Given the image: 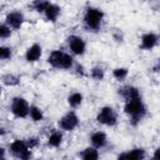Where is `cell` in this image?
<instances>
[{
  "instance_id": "obj_5",
  "label": "cell",
  "mask_w": 160,
  "mask_h": 160,
  "mask_svg": "<svg viewBox=\"0 0 160 160\" xmlns=\"http://www.w3.org/2000/svg\"><path fill=\"white\" fill-rule=\"evenodd\" d=\"M9 149L11 151V154L15 158H18V159L26 160V159H30L31 158V151H30V148L28 146V142L26 141H22V140L16 139V140H14L10 144Z\"/></svg>"
},
{
  "instance_id": "obj_10",
  "label": "cell",
  "mask_w": 160,
  "mask_h": 160,
  "mask_svg": "<svg viewBox=\"0 0 160 160\" xmlns=\"http://www.w3.org/2000/svg\"><path fill=\"white\" fill-rule=\"evenodd\" d=\"M41 52H42L41 46H40L39 44H32V45L26 50V52H25V59H26L28 62H35V61H38V60L40 59Z\"/></svg>"
},
{
  "instance_id": "obj_24",
  "label": "cell",
  "mask_w": 160,
  "mask_h": 160,
  "mask_svg": "<svg viewBox=\"0 0 160 160\" xmlns=\"http://www.w3.org/2000/svg\"><path fill=\"white\" fill-rule=\"evenodd\" d=\"M10 29H11V28H10L6 22H4V24L1 25V28H0V36H1L2 40H5V39H8V38L11 36V30H10Z\"/></svg>"
},
{
  "instance_id": "obj_28",
  "label": "cell",
  "mask_w": 160,
  "mask_h": 160,
  "mask_svg": "<svg viewBox=\"0 0 160 160\" xmlns=\"http://www.w3.org/2000/svg\"><path fill=\"white\" fill-rule=\"evenodd\" d=\"M154 159H160V149H156L154 152Z\"/></svg>"
},
{
  "instance_id": "obj_13",
  "label": "cell",
  "mask_w": 160,
  "mask_h": 160,
  "mask_svg": "<svg viewBox=\"0 0 160 160\" xmlns=\"http://www.w3.org/2000/svg\"><path fill=\"white\" fill-rule=\"evenodd\" d=\"M144 158H145V151L142 149H131L119 155V159H130V160H139Z\"/></svg>"
},
{
  "instance_id": "obj_20",
  "label": "cell",
  "mask_w": 160,
  "mask_h": 160,
  "mask_svg": "<svg viewBox=\"0 0 160 160\" xmlns=\"http://www.w3.org/2000/svg\"><path fill=\"white\" fill-rule=\"evenodd\" d=\"M29 115H30V118H31L34 121H41L42 118H44L41 109L38 108V106H35V105L30 106V112H29Z\"/></svg>"
},
{
  "instance_id": "obj_16",
  "label": "cell",
  "mask_w": 160,
  "mask_h": 160,
  "mask_svg": "<svg viewBox=\"0 0 160 160\" xmlns=\"http://www.w3.org/2000/svg\"><path fill=\"white\" fill-rule=\"evenodd\" d=\"M62 142V134L60 131H54L52 134H50L49 139H48V144L51 148H58L60 146Z\"/></svg>"
},
{
  "instance_id": "obj_7",
  "label": "cell",
  "mask_w": 160,
  "mask_h": 160,
  "mask_svg": "<svg viewBox=\"0 0 160 160\" xmlns=\"http://www.w3.org/2000/svg\"><path fill=\"white\" fill-rule=\"evenodd\" d=\"M78 125H79V118H78L76 114L72 112V111L65 114V115L59 120V126H60V129H62V130H65V131L74 130Z\"/></svg>"
},
{
  "instance_id": "obj_6",
  "label": "cell",
  "mask_w": 160,
  "mask_h": 160,
  "mask_svg": "<svg viewBox=\"0 0 160 160\" xmlns=\"http://www.w3.org/2000/svg\"><path fill=\"white\" fill-rule=\"evenodd\" d=\"M98 122L106 125V126H112L116 124V114L112 108L110 106H104L100 109L98 116H96Z\"/></svg>"
},
{
  "instance_id": "obj_18",
  "label": "cell",
  "mask_w": 160,
  "mask_h": 160,
  "mask_svg": "<svg viewBox=\"0 0 160 160\" xmlns=\"http://www.w3.org/2000/svg\"><path fill=\"white\" fill-rule=\"evenodd\" d=\"M82 101V95L80 92H72L69 98H68V102L71 108H78Z\"/></svg>"
},
{
  "instance_id": "obj_23",
  "label": "cell",
  "mask_w": 160,
  "mask_h": 160,
  "mask_svg": "<svg viewBox=\"0 0 160 160\" xmlns=\"http://www.w3.org/2000/svg\"><path fill=\"white\" fill-rule=\"evenodd\" d=\"M91 78L94 80H98V81L102 80L104 79V70H102V68H100V66L92 68L91 69Z\"/></svg>"
},
{
  "instance_id": "obj_27",
  "label": "cell",
  "mask_w": 160,
  "mask_h": 160,
  "mask_svg": "<svg viewBox=\"0 0 160 160\" xmlns=\"http://www.w3.org/2000/svg\"><path fill=\"white\" fill-rule=\"evenodd\" d=\"M76 72H78L79 75H81V76L84 75V68H82L81 65H79V64L76 65Z\"/></svg>"
},
{
  "instance_id": "obj_1",
  "label": "cell",
  "mask_w": 160,
  "mask_h": 160,
  "mask_svg": "<svg viewBox=\"0 0 160 160\" xmlns=\"http://www.w3.org/2000/svg\"><path fill=\"white\" fill-rule=\"evenodd\" d=\"M124 111L131 118V122L134 125H136L144 118V115L146 112V108L142 104V101L140 100V98H138V99L126 101L125 106H124Z\"/></svg>"
},
{
  "instance_id": "obj_15",
  "label": "cell",
  "mask_w": 160,
  "mask_h": 160,
  "mask_svg": "<svg viewBox=\"0 0 160 160\" xmlns=\"http://www.w3.org/2000/svg\"><path fill=\"white\" fill-rule=\"evenodd\" d=\"M59 15H60V8L58 6V5H55V4H49V6L46 8V10H45V16H46V19L49 20V21H56L58 20V18H59Z\"/></svg>"
},
{
  "instance_id": "obj_3",
  "label": "cell",
  "mask_w": 160,
  "mask_h": 160,
  "mask_svg": "<svg viewBox=\"0 0 160 160\" xmlns=\"http://www.w3.org/2000/svg\"><path fill=\"white\" fill-rule=\"evenodd\" d=\"M102 11L96 9V8H89L85 12V16H84V21H85V25L88 29L90 30H98L101 25V21H102Z\"/></svg>"
},
{
  "instance_id": "obj_25",
  "label": "cell",
  "mask_w": 160,
  "mask_h": 160,
  "mask_svg": "<svg viewBox=\"0 0 160 160\" xmlns=\"http://www.w3.org/2000/svg\"><path fill=\"white\" fill-rule=\"evenodd\" d=\"M11 58V49L8 46H1L0 48V59L1 60H8Z\"/></svg>"
},
{
  "instance_id": "obj_2",
  "label": "cell",
  "mask_w": 160,
  "mask_h": 160,
  "mask_svg": "<svg viewBox=\"0 0 160 160\" xmlns=\"http://www.w3.org/2000/svg\"><path fill=\"white\" fill-rule=\"evenodd\" d=\"M48 62L56 69H70L72 66V58L60 50H54L48 58Z\"/></svg>"
},
{
  "instance_id": "obj_12",
  "label": "cell",
  "mask_w": 160,
  "mask_h": 160,
  "mask_svg": "<svg viewBox=\"0 0 160 160\" xmlns=\"http://www.w3.org/2000/svg\"><path fill=\"white\" fill-rule=\"evenodd\" d=\"M158 44V36L154 32H146L141 38V48L145 50L152 49Z\"/></svg>"
},
{
  "instance_id": "obj_26",
  "label": "cell",
  "mask_w": 160,
  "mask_h": 160,
  "mask_svg": "<svg viewBox=\"0 0 160 160\" xmlns=\"http://www.w3.org/2000/svg\"><path fill=\"white\" fill-rule=\"evenodd\" d=\"M26 142H28V146H29L30 149H32V148H36V146H38L39 140H38V138H29Z\"/></svg>"
},
{
  "instance_id": "obj_9",
  "label": "cell",
  "mask_w": 160,
  "mask_h": 160,
  "mask_svg": "<svg viewBox=\"0 0 160 160\" xmlns=\"http://www.w3.org/2000/svg\"><path fill=\"white\" fill-rule=\"evenodd\" d=\"M68 42H69V48H70V50H71L75 55H82V54L85 52L86 45H85V41H84L80 36L71 35V36H69Z\"/></svg>"
},
{
  "instance_id": "obj_22",
  "label": "cell",
  "mask_w": 160,
  "mask_h": 160,
  "mask_svg": "<svg viewBox=\"0 0 160 160\" xmlns=\"http://www.w3.org/2000/svg\"><path fill=\"white\" fill-rule=\"evenodd\" d=\"M112 75H114V78L116 80L122 81L128 76V69H125V68H116V69H114Z\"/></svg>"
},
{
  "instance_id": "obj_11",
  "label": "cell",
  "mask_w": 160,
  "mask_h": 160,
  "mask_svg": "<svg viewBox=\"0 0 160 160\" xmlns=\"http://www.w3.org/2000/svg\"><path fill=\"white\" fill-rule=\"evenodd\" d=\"M119 94H120L126 101L140 98V92H139V90H138L135 86H131V85H126V86L120 88V89H119Z\"/></svg>"
},
{
  "instance_id": "obj_17",
  "label": "cell",
  "mask_w": 160,
  "mask_h": 160,
  "mask_svg": "<svg viewBox=\"0 0 160 160\" xmlns=\"http://www.w3.org/2000/svg\"><path fill=\"white\" fill-rule=\"evenodd\" d=\"M80 156L84 159V160H96L99 158V152L95 148H86L81 154Z\"/></svg>"
},
{
  "instance_id": "obj_4",
  "label": "cell",
  "mask_w": 160,
  "mask_h": 160,
  "mask_svg": "<svg viewBox=\"0 0 160 160\" xmlns=\"http://www.w3.org/2000/svg\"><path fill=\"white\" fill-rule=\"evenodd\" d=\"M10 111L16 116V118H26L30 112V106L28 104V101L24 99V98H20V96H16L11 100V104H10Z\"/></svg>"
},
{
  "instance_id": "obj_14",
  "label": "cell",
  "mask_w": 160,
  "mask_h": 160,
  "mask_svg": "<svg viewBox=\"0 0 160 160\" xmlns=\"http://www.w3.org/2000/svg\"><path fill=\"white\" fill-rule=\"evenodd\" d=\"M90 140H91V142H92V145L95 148H104L106 145V141H108L106 140V135L102 131H95V132H92Z\"/></svg>"
},
{
  "instance_id": "obj_8",
  "label": "cell",
  "mask_w": 160,
  "mask_h": 160,
  "mask_svg": "<svg viewBox=\"0 0 160 160\" xmlns=\"http://www.w3.org/2000/svg\"><path fill=\"white\" fill-rule=\"evenodd\" d=\"M25 18H24V14L20 12V11H11L6 15L5 18V22L14 30H19L24 22Z\"/></svg>"
},
{
  "instance_id": "obj_21",
  "label": "cell",
  "mask_w": 160,
  "mask_h": 160,
  "mask_svg": "<svg viewBox=\"0 0 160 160\" xmlns=\"http://www.w3.org/2000/svg\"><path fill=\"white\" fill-rule=\"evenodd\" d=\"M49 0H34L32 1V8L38 12H45L46 8L49 6Z\"/></svg>"
},
{
  "instance_id": "obj_19",
  "label": "cell",
  "mask_w": 160,
  "mask_h": 160,
  "mask_svg": "<svg viewBox=\"0 0 160 160\" xmlns=\"http://www.w3.org/2000/svg\"><path fill=\"white\" fill-rule=\"evenodd\" d=\"M2 82L5 85H9V86H14V85H18L20 82V78L14 75V74H6L2 76Z\"/></svg>"
}]
</instances>
